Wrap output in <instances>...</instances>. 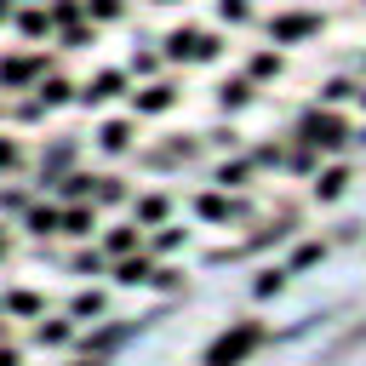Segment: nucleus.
<instances>
[{
  "label": "nucleus",
  "instance_id": "f257e3e1",
  "mask_svg": "<svg viewBox=\"0 0 366 366\" xmlns=\"http://www.w3.org/2000/svg\"><path fill=\"white\" fill-rule=\"evenodd\" d=\"M257 343H263V326H257V320H240L234 332H223V337L206 349V366H234V360H246Z\"/></svg>",
  "mask_w": 366,
  "mask_h": 366
},
{
  "label": "nucleus",
  "instance_id": "f03ea898",
  "mask_svg": "<svg viewBox=\"0 0 366 366\" xmlns=\"http://www.w3.org/2000/svg\"><path fill=\"white\" fill-rule=\"evenodd\" d=\"M303 143L337 149V143H343V120H337V114H309V120H303Z\"/></svg>",
  "mask_w": 366,
  "mask_h": 366
},
{
  "label": "nucleus",
  "instance_id": "7ed1b4c3",
  "mask_svg": "<svg viewBox=\"0 0 366 366\" xmlns=\"http://www.w3.org/2000/svg\"><path fill=\"white\" fill-rule=\"evenodd\" d=\"M315 29H320V17H315V11H286V17H274V23H269V34H274V40H303V34H315Z\"/></svg>",
  "mask_w": 366,
  "mask_h": 366
},
{
  "label": "nucleus",
  "instance_id": "20e7f679",
  "mask_svg": "<svg viewBox=\"0 0 366 366\" xmlns=\"http://www.w3.org/2000/svg\"><path fill=\"white\" fill-rule=\"evenodd\" d=\"M132 103H137V114H160V109H172V86H166V80H154V86H143Z\"/></svg>",
  "mask_w": 366,
  "mask_h": 366
},
{
  "label": "nucleus",
  "instance_id": "39448f33",
  "mask_svg": "<svg viewBox=\"0 0 366 366\" xmlns=\"http://www.w3.org/2000/svg\"><path fill=\"white\" fill-rule=\"evenodd\" d=\"M217 103H223V109H246V103H252V80H223V86H217Z\"/></svg>",
  "mask_w": 366,
  "mask_h": 366
},
{
  "label": "nucleus",
  "instance_id": "423d86ee",
  "mask_svg": "<svg viewBox=\"0 0 366 366\" xmlns=\"http://www.w3.org/2000/svg\"><path fill=\"white\" fill-rule=\"evenodd\" d=\"M34 69H46V57H11V63H0V80H29Z\"/></svg>",
  "mask_w": 366,
  "mask_h": 366
},
{
  "label": "nucleus",
  "instance_id": "0eeeda50",
  "mask_svg": "<svg viewBox=\"0 0 366 366\" xmlns=\"http://www.w3.org/2000/svg\"><path fill=\"white\" fill-rule=\"evenodd\" d=\"M114 92H120V74H114V69H109V74H97V80H92V86H86V103H109V97H114Z\"/></svg>",
  "mask_w": 366,
  "mask_h": 366
},
{
  "label": "nucleus",
  "instance_id": "6e6552de",
  "mask_svg": "<svg viewBox=\"0 0 366 366\" xmlns=\"http://www.w3.org/2000/svg\"><path fill=\"white\" fill-rule=\"evenodd\" d=\"M126 143H132V126H120V120H114V126H103V149H109V154H120Z\"/></svg>",
  "mask_w": 366,
  "mask_h": 366
},
{
  "label": "nucleus",
  "instance_id": "1a4fd4ad",
  "mask_svg": "<svg viewBox=\"0 0 366 366\" xmlns=\"http://www.w3.org/2000/svg\"><path fill=\"white\" fill-rule=\"evenodd\" d=\"M120 11H126L120 0H86V17H97V23H114Z\"/></svg>",
  "mask_w": 366,
  "mask_h": 366
},
{
  "label": "nucleus",
  "instance_id": "9d476101",
  "mask_svg": "<svg viewBox=\"0 0 366 366\" xmlns=\"http://www.w3.org/2000/svg\"><path fill=\"white\" fill-rule=\"evenodd\" d=\"M343 183H349L343 172H326V177L315 183V194H320V200H332V194H343Z\"/></svg>",
  "mask_w": 366,
  "mask_h": 366
},
{
  "label": "nucleus",
  "instance_id": "9b49d317",
  "mask_svg": "<svg viewBox=\"0 0 366 366\" xmlns=\"http://www.w3.org/2000/svg\"><path fill=\"white\" fill-rule=\"evenodd\" d=\"M217 17H229V23H246V17H252V6H246V0H217Z\"/></svg>",
  "mask_w": 366,
  "mask_h": 366
},
{
  "label": "nucleus",
  "instance_id": "f8f14e48",
  "mask_svg": "<svg viewBox=\"0 0 366 366\" xmlns=\"http://www.w3.org/2000/svg\"><path fill=\"white\" fill-rule=\"evenodd\" d=\"M252 74H280V51H257L252 57Z\"/></svg>",
  "mask_w": 366,
  "mask_h": 366
},
{
  "label": "nucleus",
  "instance_id": "ddd939ff",
  "mask_svg": "<svg viewBox=\"0 0 366 366\" xmlns=\"http://www.w3.org/2000/svg\"><path fill=\"white\" fill-rule=\"evenodd\" d=\"M69 97V80H40V103H63Z\"/></svg>",
  "mask_w": 366,
  "mask_h": 366
},
{
  "label": "nucleus",
  "instance_id": "4468645a",
  "mask_svg": "<svg viewBox=\"0 0 366 366\" xmlns=\"http://www.w3.org/2000/svg\"><path fill=\"white\" fill-rule=\"evenodd\" d=\"M120 280H126V286H137V280H149V263H120Z\"/></svg>",
  "mask_w": 366,
  "mask_h": 366
},
{
  "label": "nucleus",
  "instance_id": "2eb2a0df",
  "mask_svg": "<svg viewBox=\"0 0 366 366\" xmlns=\"http://www.w3.org/2000/svg\"><path fill=\"white\" fill-rule=\"evenodd\" d=\"M69 234H92V212H69Z\"/></svg>",
  "mask_w": 366,
  "mask_h": 366
},
{
  "label": "nucleus",
  "instance_id": "dca6fc26",
  "mask_svg": "<svg viewBox=\"0 0 366 366\" xmlns=\"http://www.w3.org/2000/svg\"><path fill=\"white\" fill-rule=\"evenodd\" d=\"M349 92H355V86H349V80H332V86H326V103H343V97H349Z\"/></svg>",
  "mask_w": 366,
  "mask_h": 366
},
{
  "label": "nucleus",
  "instance_id": "f3484780",
  "mask_svg": "<svg viewBox=\"0 0 366 366\" xmlns=\"http://www.w3.org/2000/svg\"><path fill=\"white\" fill-rule=\"evenodd\" d=\"M63 337H69V326H63V320H57V326H40V343H63Z\"/></svg>",
  "mask_w": 366,
  "mask_h": 366
},
{
  "label": "nucleus",
  "instance_id": "a211bd4d",
  "mask_svg": "<svg viewBox=\"0 0 366 366\" xmlns=\"http://www.w3.org/2000/svg\"><path fill=\"white\" fill-rule=\"evenodd\" d=\"M0 166H17V149L11 143H0Z\"/></svg>",
  "mask_w": 366,
  "mask_h": 366
},
{
  "label": "nucleus",
  "instance_id": "6ab92c4d",
  "mask_svg": "<svg viewBox=\"0 0 366 366\" xmlns=\"http://www.w3.org/2000/svg\"><path fill=\"white\" fill-rule=\"evenodd\" d=\"M160 6H172V0H160Z\"/></svg>",
  "mask_w": 366,
  "mask_h": 366
}]
</instances>
